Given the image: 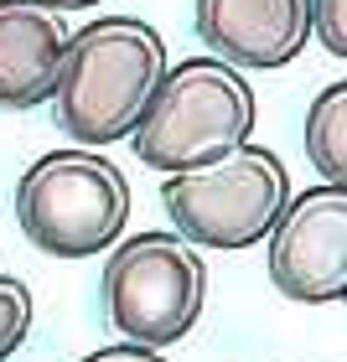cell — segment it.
<instances>
[{
  "label": "cell",
  "mask_w": 347,
  "mask_h": 362,
  "mask_svg": "<svg viewBox=\"0 0 347 362\" xmlns=\"http://www.w3.org/2000/svg\"><path fill=\"white\" fill-rule=\"evenodd\" d=\"M171 62H166V42L151 21L140 16H98L84 31H73L68 62L57 78V124L84 145L130 140L151 109L156 88L166 83Z\"/></svg>",
  "instance_id": "cell-1"
},
{
  "label": "cell",
  "mask_w": 347,
  "mask_h": 362,
  "mask_svg": "<svg viewBox=\"0 0 347 362\" xmlns=\"http://www.w3.org/2000/svg\"><path fill=\"white\" fill-rule=\"evenodd\" d=\"M254 114H259L254 88L239 68H228L223 57H187L156 88L130 145H135L145 171L176 176L249 145Z\"/></svg>",
  "instance_id": "cell-2"
},
{
  "label": "cell",
  "mask_w": 347,
  "mask_h": 362,
  "mask_svg": "<svg viewBox=\"0 0 347 362\" xmlns=\"http://www.w3.org/2000/svg\"><path fill=\"white\" fill-rule=\"evenodd\" d=\"M16 223L31 249L52 259H93L130 223V181L98 151H47L16 181Z\"/></svg>",
  "instance_id": "cell-3"
},
{
  "label": "cell",
  "mask_w": 347,
  "mask_h": 362,
  "mask_svg": "<svg viewBox=\"0 0 347 362\" xmlns=\"http://www.w3.org/2000/svg\"><path fill=\"white\" fill-rule=\"evenodd\" d=\"M290 171L270 145H239L207 166L176 171L161 181L171 228L197 249L239 254L254 243H270L280 212L290 207Z\"/></svg>",
  "instance_id": "cell-4"
},
{
  "label": "cell",
  "mask_w": 347,
  "mask_h": 362,
  "mask_svg": "<svg viewBox=\"0 0 347 362\" xmlns=\"http://www.w3.org/2000/svg\"><path fill=\"white\" fill-rule=\"evenodd\" d=\"M98 305H104V321L120 341L161 352L203 321L207 259L176 228L171 233H135L109 249Z\"/></svg>",
  "instance_id": "cell-5"
},
{
  "label": "cell",
  "mask_w": 347,
  "mask_h": 362,
  "mask_svg": "<svg viewBox=\"0 0 347 362\" xmlns=\"http://www.w3.org/2000/svg\"><path fill=\"white\" fill-rule=\"evenodd\" d=\"M264 264H270V285L285 300H347V192L322 181V187L290 197V207L280 212L275 233L264 243Z\"/></svg>",
  "instance_id": "cell-6"
},
{
  "label": "cell",
  "mask_w": 347,
  "mask_h": 362,
  "mask_svg": "<svg viewBox=\"0 0 347 362\" xmlns=\"http://www.w3.org/2000/svg\"><path fill=\"white\" fill-rule=\"evenodd\" d=\"M197 37L207 57L239 73H270L306 52L317 37L311 0H197Z\"/></svg>",
  "instance_id": "cell-7"
},
{
  "label": "cell",
  "mask_w": 347,
  "mask_h": 362,
  "mask_svg": "<svg viewBox=\"0 0 347 362\" xmlns=\"http://www.w3.org/2000/svg\"><path fill=\"white\" fill-rule=\"evenodd\" d=\"M73 31L42 0H0V109H37L57 98Z\"/></svg>",
  "instance_id": "cell-8"
},
{
  "label": "cell",
  "mask_w": 347,
  "mask_h": 362,
  "mask_svg": "<svg viewBox=\"0 0 347 362\" xmlns=\"http://www.w3.org/2000/svg\"><path fill=\"white\" fill-rule=\"evenodd\" d=\"M306 160L326 187L347 192V78L326 83L306 109Z\"/></svg>",
  "instance_id": "cell-9"
},
{
  "label": "cell",
  "mask_w": 347,
  "mask_h": 362,
  "mask_svg": "<svg viewBox=\"0 0 347 362\" xmlns=\"http://www.w3.org/2000/svg\"><path fill=\"white\" fill-rule=\"evenodd\" d=\"M31 316H37V305H31L26 279L0 274V362L21 352V341L31 337Z\"/></svg>",
  "instance_id": "cell-10"
},
{
  "label": "cell",
  "mask_w": 347,
  "mask_h": 362,
  "mask_svg": "<svg viewBox=\"0 0 347 362\" xmlns=\"http://www.w3.org/2000/svg\"><path fill=\"white\" fill-rule=\"evenodd\" d=\"M317 6V42L332 57H347V0H311Z\"/></svg>",
  "instance_id": "cell-11"
},
{
  "label": "cell",
  "mask_w": 347,
  "mask_h": 362,
  "mask_svg": "<svg viewBox=\"0 0 347 362\" xmlns=\"http://www.w3.org/2000/svg\"><path fill=\"white\" fill-rule=\"evenodd\" d=\"M84 362H166V352H151V347H130V341H114V347H98Z\"/></svg>",
  "instance_id": "cell-12"
},
{
  "label": "cell",
  "mask_w": 347,
  "mask_h": 362,
  "mask_svg": "<svg viewBox=\"0 0 347 362\" xmlns=\"http://www.w3.org/2000/svg\"><path fill=\"white\" fill-rule=\"evenodd\" d=\"M42 6H52V11H89V6H104V0H42Z\"/></svg>",
  "instance_id": "cell-13"
}]
</instances>
